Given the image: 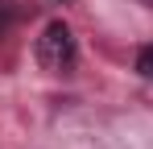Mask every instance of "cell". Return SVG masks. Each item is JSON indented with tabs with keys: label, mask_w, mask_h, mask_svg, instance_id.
<instances>
[{
	"label": "cell",
	"mask_w": 153,
	"mask_h": 149,
	"mask_svg": "<svg viewBox=\"0 0 153 149\" xmlns=\"http://www.w3.org/2000/svg\"><path fill=\"white\" fill-rule=\"evenodd\" d=\"M75 54H79L75 33L62 21H50L46 33H42V42H37V58H42L50 71H66V66H75Z\"/></svg>",
	"instance_id": "1"
},
{
	"label": "cell",
	"mask_w": 153,
	"mask_h": 149,
	"mask_svg": "<svg viewBox=\"0 0 153 149\" xmlns=\"http://www.w3.org/2000/svg\"><path fill=\"white\" fill-rule=\"evenodd\" d=\"M137 71L145 74V79H153V46H141V50H137Z\"/></svg>",
	"instance_id": "2"
},
{
	"label": "cell",
	"mask_w": 153,
	"mask_h": 149,
	"mask_svg": "<svg viewBox=\"0 0 153 149\" xmlns=\"http://www.w3.org/2000/svg\"><path fill=\"white\" fill-rule=\"evenodd\" d=\"M4 25H8V13H4V8H0V33H4Z\"/></svg>",
	"instance_id": "3"
}]
</instances>
